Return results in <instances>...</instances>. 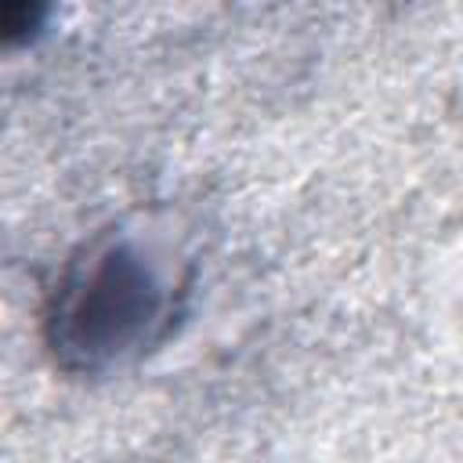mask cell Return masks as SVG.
I'll return each instance as SVG.
<instances>
[{"instance_id": "obj_1", "label": "cell", "mask_w": 463, "mask_h": 463, "mask_svg": "<svg viewBox=\"0 0 463 463\" xmlns=\"http://www.w3.org/2000/svg\"><path fill=\"white\" fill-rule=\"evenodd\" d=\"M152 315V289L145 275L109 253L101 268L87 279L83 293L72 297L69 318L80 326L76 329V347L87 354H112L119 351Z\"/></svg>"}]
</instances>
